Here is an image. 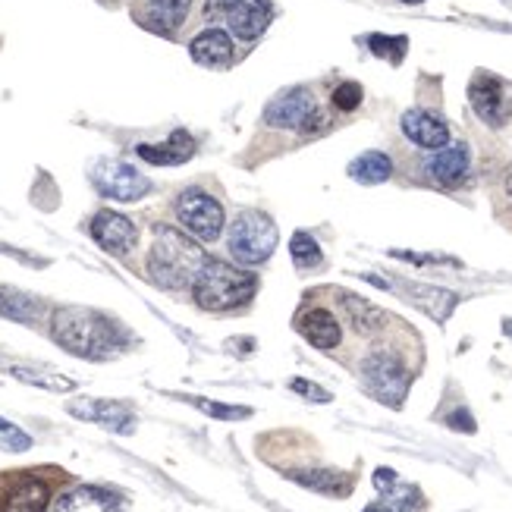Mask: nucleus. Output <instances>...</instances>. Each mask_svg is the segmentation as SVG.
<instances>
[{"mask_svg": "<svg viewBox=\"0 0 512 512\" xmlns=\"http://www.w3.org/2000/svg\"><path fill=\"white\" fill-rule=\"evenodd\" d=\"M92 183L101 195L117 202H139L151 192V180L123 161H98L92 167Z\"/></svg>", "mask_w": 512, "mask_h": 512, "instance_id": "nucleus-8", "label": "nucleus"}, {"mask_svg": "<svg viewBox=\"0 0 512 512\" xmlns=\"http://www.w3.org/2000/svg\"><path fill=\"white\" fill-rule=\"evenodd\" d=\"M92 239L98 242V246L110 255H126L132 246H136V239H139V230L136 224H132L129 217L117 214V211H101L95 214L92 220Z\"/></svg>", "mask_w": 512, "mask_h": 512, "instance_id": "nucleus-11", "label": "nucleus"}, {"mask_svg": "<svg viewBox=\"0 0 512 512\" xmlns=\"http://www.w3.org/2000/svg\"><path fill=\"white\" fill-rule=\"evenodd\" d=\"M393 258H403V261H412V264H459L447 255H415V252H390Z\"/></svg>", "mask_w": 512, "mask_h": 512, "instance_id": "nucleus-34", "label": "nucleus"}, {"mask_svg": "<svg viewBox=\"0 0 512 512\" xmlns=\"http://www.w3.org/2000/svg\"><path fill=\"white\" fill-rule=\"evenodd\" d=\"M321 104L318 98L308 92V88H289V92H280L274 101H267L264 107V120L277 126V129H296L302 132V126L308 123V117L315 114Z\"/></svg>", "mask_w": 512, "mask_h": 512, "instance_id": "nucleus-9", "label": "nucleus"}, {"mask_svg": "<svg viewBox=\"0 0 512 512\" xmlns=\"http://www.w3.org/2000/svg\"><path fill=\"white\" fill-rule=\"evenodd\" d=\"M296 330L302 333V337L311 346H318V349H333V346H340V340H343V327H340V321L333 318L327 308H308V311H302V315L296 318Z\"/></svg>", "mask_w": 512, "mask_h": 512, "instance_id": "nucleus-19", "label": "nucleus"}, {"mask_svg": "<svg viewBox=\"0 0 512 512\" xmlns=\"http://www.w3.org/2000/svg\"><path fill=\"white\" fill-rule=\"evenodd\" d=\"M51 333L66 352L79 355V359H110L123 349L120 327L101 311L79 305L57 308L51 318Z\"/></svg>", "mask_w": 512, "mask_h": 512, "instance_id": "nucleus-1", "label": "nucleus"}, {"mask_svg": "<svg viewBox=\"0 0 512 512\" xmlns=\"http://www.w3.org/2000/svg\"><path fill=\"white\" fill-rule=\"evenodd\" d=\"M208 264L205 249L173 227L154 230V246L148 255V274L164 289H189Z\"/></svg>", "mask_w": 512, "mask_h": 512, "instance_id": "nucleus-2", "label": "nucleus"}, {"mask_svg": "<svg viewBox=\"0 0 512 512\" xmlns=\"http://www.w3.org/2000/svg\"><path fill=\"white\" fill-rule=\"evenodd\" d=\"M371 481L377 487V494L384 497V506L393 509V512H418L421 506H425L418 487L415 484H403L393 469H377Z\"/></svg>", "mask_w": 512, "mask_h": 512, "instance_id": "nucleus-20", "label": "nucleus"}, {"mask_svg": "<svg viewBox=\"0 0 512 512\" xmlns=\"http://www.w3.org/2000/svg\"><path fill=\"white\" fill-rule=\"evenodd\" d=\"M469 167H472V154L465 142L443 145L425 161V170L437 186H459L465 180V173H469Z\"/></svg>", "mask_w": 512, "mask_h": 512, "instance_id": "nucleus-13", "label": "nucleus"}, {"mask_svg": "<svg viewBox=\"0 0 512 512\" xmlns=\"http://www.w3.org/2000/svg\"><path fill=\"white\" fill-rule=\"evenodd\" d=\"M340 305L346 308V315L352 321V327L359 333H377L384 327L387 315L377 305H371L368 299L362 296H352V293H340Z\"/></svg>", "mask_w": 512, "mask_h": 512, "instance_id": "nucleus-25", "label": "nucleus"}, {"mask_svg": "<svg viewBox=\"0 0 512 512\" xmlns=\"http://www.w3.org/2000/svg\"><path fill=\"white\" fill-rule=\"evenodd\" d=\"M289 255H293V261L302 267V271H311V267H318L324 261L318 239L311 236V233H293V242H289Z\"/></svg>", "mask_w": 512, "mask_h": 512, "instance_id": "nucleus-27", "label": "nucleus"}, {"mask_svg": "<svg viewBox=\"0 0 512 512\" xmlns=\"http://www.w3.org/2000/svg\"><path fill=\"white\" fill-rule=\"evenodd\" d=\"M258 289V277L242 271V267L224 264V261H208L202 274L195 277L192 296L198 308L205 311H233L246 305Z\"/></svg>", "mask_w": 512, "mask_h": 512, "instance_id": "nucleus-3", "label": "nucleus"}, {"mask_svg": "<svg viewBox=\"0 0 512 512\" xmlns=\"http://www.w3.org/2000/svg\"><path fill=\"white\" fill-rule=\"evenodd\" d=\"M403 4H421V0H403Z\"/></svg>", "mask_w": 512, "mask_h": 512, "instance_id": "nucleus-40", "label": "nucleus"}, {"mask_svg": "<svg viewBox=\"0 0 512 512\" xmlns=\"http://www.w3.org/2000/svg\"><path fill=\"white\" fill-rule=\"evenodd\" d=\"M13 377H19V381H26V384H35V387H44V390H73L76 384L70 381V377H60V374H44V371H29V368H19L13 365L10 368Z\"/></svg>", "mask_w": 512, "mask_h": 512, "instance_id": "nucleus-28", "label": "nucleus"}, {"mask_svg": "<svg viewBox=\"0 0 512 512\" xmlns=\"http://www.w3.org/2000/svg\"><path fill=\"white\" fill-rule=\"evenodd\" d=\"M330 126V117H327V110L324 107H318L315 114L308 117V123L302 126V136H315V132H324Z\"/></svg>", "mask_w": 512, "mask_h": 512, "instance_id": "nucleus-35", "label": "nucleus"}, {"mask_svg": "<svg viewBox=\"0 0 512 512\" xmlns=\"http://www.w3.org/2000/svg\"><path fill=\"white\" fill-rule=\"evenodd\" d=\"M189 54L202 66H227L233 60V38L224 29H205L189 44Z\"/></svg>", "mask_w": 512, "mask_h": 512, "instance_id": "nucleus-22", "label": "nucleus"}, {"mask_svg": "<svg viewBox=\"0 0 512 512\" xmlns=\"http://www.w3.org/2000/svg\"><path fill=\"white\" fill-rule=\"evenodd\" d=\"M0 447H4L7 453H26L32 447V437L26 431H19L16 425H10V421L0 418Z\"/></svg>", "mask_w": 512, "mask_h": 512, "instance_id": "nucleus-31", "label": "nucleus"}, {"mask_svg": "<svg viewBox=\"0 0 512 512\" xmlns=\"http://www.w3.org/2000/svg\"><path fill=\"white\" fill-rule=\"evenodd\" d=\"M277 239H280V233H277V224L271 217L258 214V211H242L227 233V246L239 264L252 267V264H264L274 255Z\"/></svg>", "mask_w": 512, "mask_h": 512, "instance_id": "nucleus-4", "label": "nucleus"}, {"mask_svg": "<svg viewBox=\"0 0 512 512\" xmlns=\"http://www.w3.org/2000/svg\"><path fill=\"white\" fill-rule=\"evenodd\" d=\"M176 217H180V224L202 242H214L224 233V208H220L214 195L202 189H186L176 198Z\"/></svg>", "mask_w": 512, "mask_h": 512, "instance_id": "nucleus-7", "label": "nucleus"}, {"mask_svg": "<svg viewBox=\"0 0 512 512\" xmlns=\"http://www.w3.org/2000/svg\"><path fill=\"white\" fill-rule=\"evenodd\" d=\"M362 377L374 399H381L384 406H393V409L403 406V399L409 393V371L399 362L396 352L374 349L362 365Z\"/></svg>", "mask_w": 512, "mask_h": 512, "instance_id": "nucleus-5", "label": "nucleus"}, {"mask_svg": "<svg viewBox=\"0 0 512 512\" xmlns=\"http://www.w3.org/2000/svg\"><path fill=\"white\" fill-rule=\"evenodd\" d=\"M399 126H403L406 139L415 142L418 148L437 151V148H443V145H450V126L443 123L437 114H431V110L412 107V110H406V114H403Z\"/></svg>", "mask_w": 512, "mask_h": 512, "instance_id": "nucleus-15", "label": "nucleus"}, {"mask_svg": "<svg viewBox=\"0 0 512 512\" xmlns=\"http://www.w3.org/2000/svg\"><path fill=\"white\" fill-rule=\"evenodd\" d=\"M296 484L308 487V491H318L327 497H346L352 491V478L337 472V469H302V472H289Z\"/></svg>", "mask_w": 512, "mask_h": 512, "instance_id": "nucleus-23", "label": "nucleus"}, {"mask_svg": "<svg viewBox=\"0 0 512 512\" xmlns=\"http://www.w3.org/2000/svg\"><path fill=\"white\" fill-rule=\"evenodd\" d=\"M349 176L355 183L362 186H377V183H387L393 176V161L387 158L384 151H365L359 154L352 164H349Z\"/></svg>", "mask_w": 512, "mask_h": 512, "instance_id": "nucleus-24", "label": "nucleus"}, {"mask_svg": "<svg viewBox=\"0 0 512 512\" xmlns=\"http://www.w3.org/2000/svg\"><path fill=\"white\" fill-rule=\"evenodd\" d=\"M469 101L475 107V114L481 117V123H487L491 129H500L509 123V101H506L500 79L487 76V73L475 76L469 85Z\"/></svg>", "mask_w": 512, "mask_h": 512, "instance_id": "nucleus-10", "label": "nucleus"}, {"mask_svg": "<svg viewBox=\"0 0 512 512\" xmlns=\"http://www.w3.org/2000/svg\"><path fill=\"white\" fill-rule=\"evenodd\" d=\"M70 415L82 421H95V425L117 431V434H132L136 431V415H132L123 403H110V399H73Z\"/></svg>", "mask_w": 512, "mask_h": 512, "instance_id": "nucleus-12", "label": "nucleus"}, {"mask_svg": "<svg viewBox=\"0 0 512 512\" xmlns=\"http://www.w3.org/2000/svg\"><path fill=\"white\" fill-rule=\"evenodd\" d=\"M362 512H393V509H387L384 503H377V506H368V509H362Z\"/></svg>", "mask_w": 512, "mask_h": 512, "instance_id": "nucleus-38", "label": "nucleus"}, {"mask_svg": "<svg viewBox=\"0 0 512 512\" xmlns=\"http://www.w3.org/2000/svg\"><path fill=\"white\" fill-rule=\"evenodd\" d=\"M368 48H371V54H377V57H384V60H390V63H399L406 57V38L403 35H396V38H390V35H371L368 38Z\"/></svg>", "mask_w": 512, "mask_h": 512, "instance_id": "nucleus-29", "label": "nucleus"}, {"mask_svg": "<svg viewBox=\"0 0 512 512\" xmlns=\"http://www.w3.org/2000/svg\"><path fill=\"white\" fill-rule=\"evenodd\" d=\"M503 333H506V337H512V318L503 321Z\"/></svg>", "mask_w": 512, "mask_h": 512, "instance_id": "nucleus-39", "label": "nucleus"}, {"mask_svg": "<svg viewBox=\"0 0 512 512\" xmlns=\"http://www.w3.org/2000/svg\"><path fill=\"white\" fill-rule=\"evenodd\" d=\"M189 7L192 0H142L136 10V22L158 35H170L186 22Z\"/></svg>", "mask_w": 512, "mask_h": 512, "instance_id": "nucleus-16", "label": "nucleus"}, {"mask_svg": "<svg viewBox=\"0 0 512 512\" xmlns=\"http://www.w3.org/2000/svg\"><path fill=\"white\" fill-rule=\"evenodd\" d=\"M51 503V481L38 469L0 475V512H44Z\"/></svg>", "mask_w": 512, "mask_h": 512, "instance_id": "nucleus-6", "label": "nucleus"}, {"mask_svg": "<svg viewBox=\"0 0 512 512\" xmlns=\"http://www.w3.org/2000/svg\"><path fill=\"white\" fill-rule=\"evenodd\" d=\"M236 4H239V0H208V4H205V16H208V19L227 16Z\"/></svg>", "mask_w": 512, "mask_h": 512, "instance_id": "nucleus-37", "label": "nucleus"}, {"mask_svg": "<svg viewBox=\"0 0 512 512\" xmlns=\"http://www.w3.org/2000/svg\"><path fill=\"white\" fill-rule=\"evenodd\" d=\"M51 512H129V506L114 491H104V487L95 484H79L73 491H66Z\"/></svg>", "mask_w": 512, "mask_h": 512, "instance_id": "nucleus-14", "label": "nucleus"}, {"mask_svg": "<svg viewBox=\"0 0 512 512\" xmlns=\"http://www.w3.org/2000/svg\"><path fill=\"white\" fill-rule=\"evenodd\" d=\"M271 0H239L227 13V26L239 41H255L267 26H271Z\"/></svg>", "mask_w": 512, "mask_h": 512, "instance_id": "nucleus-17", "label": "nucleus"}, {"mask_svg": "<svg viewBox=\"0 0 512 512\" xmlns=\"http://www.w3.org/2000/svg\"><path fill=\"white\" fill-rule=\"evenodd\" d=\"M189 403L195 409H202L205 415L224 418V421H239V418H249L252 415V409H246V406H224V403H211V399H189Z\"/></svg>", "mask_w": 512, "mask_h": 512, "instance_id": "nucleus-30", "label": "nucleus"}, {"mask_svg": "<svg viewBox=\"0 0 512 512\" xmlns=\"http://www.w3.org/2000/svg\"><path fill=\"white\" fill-rule=\"evenodd\" d=\"M396 286L403 289V296H406L412 305H418L421 311H428V315H431L437 324L447 321V318L453 315L456 302H459V296H456V293H450V289H440V286L409 283V280H399Z\"/></svg>", "mask_w": 512, "mask_h": 512, "instance_id": "nucleus-18", "label": "nucleus"}, {"mask_svg": "<svg viewBox=\"0 0 512 512\" xmlns=\"http://www.w3.org/2000/svg\"><path fill=\"white\" fill-rule=\"evenodd\" d=\"M362 85L359 82H343V85H337V92H333V104H337V110H355L362 104Z\"/></svg>", "mask_w": 512, "mask_h": 512, "instance_id": "nucleus-32", "label": "nucleus"}, {"mask_svg": "<svg viewBox=\"0 0 512 512\" xmlns=\"http://www.w3.org/2000/svg\"><path fill=\"white\" fill-rule=\"evenodd\" d=\"M0 315L19 324H35L41 315V302L19 293V289H0Z\"/></svg>", "mask_w": 512, "mask_h": 512, "instance_id": "nucleus-26", "label": "nucleus"}, {"mask_svg": "<svg viewBox=\"0 0 512 512\" xmlns=\"http://www.w3.org/2000/svg\"><path fill=\"white\" fill-rule=\"evenodd\" d=\"M447 425H450V428H456V431H465V434H472V431H475V421H472V415L465 412V409L453 412V415L447 418Z\"/></svg>", "mask_w": 512, "mask_h": 512, "instance_id": "nucleus-36", "label": "nucleus"}, {"mask_svg": "<svg viewBox=\"0 0 512 512\" xmlns=\"http://www.w3.org/2000/svg\"><path fill=\"white\" fill-rule=\"evenodd\" d=\"M289 390L302 393L305 399H311V403H330V399H333V396H330L324 387H318V384L305 381V377H293V381H289Z\"/></svg>", "mask_w": 512, "mask_h": 512, "instance_id": "nucleus-33", "label": "nucleus"}, {"mask_svg": "<svg viewBox=\"0 0 512 512\" xmlns=\"http://www.w3.org/2000/svg\"><path fill=\"white\" fill-rule=\"evenodd\" d=\"M139 158L148 164H158V167H176V164H186L192 154H195V142L186 129H176L173 136L161 145H139Z\"/></svg>", "mask_w": 512, "mask_h": 512, "instance_id": "nucleus-21", "label": "nucleus"}]
</instances>
